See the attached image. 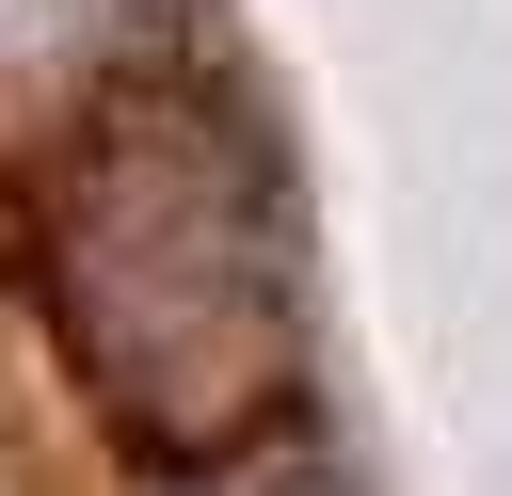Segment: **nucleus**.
I'll return each mask as SVG.
<instances>
[{
  "instance_id": "nucleus-1",
  "label": "nucleus",
  "mask_w": 512,
  "mask_h": 496,
  "mask_svg": "<svg viewBox=\"0 0 512 496\" xmlns=\"http://www.w3.org/2000/svg\"><path fill=\"white\" fill-rule=\"evenodd\" d=\"M64 336L144 448H224L288 384V176L224 96H128L48 224Z\"/></svg>"
},
{
  "instance_id": "nucleus-2",
  "label": "nucleus",
  "mask_w": 512,
  "mask_h": 496,
  "mask_svg": "<svg viewBox=\"0 0 512 496\" xmlns=\"http://www.w3.org/2000/svg\"><path fill=\"white\" fill-rule=\"evenodd\" d=\"M208 496H336L320 464H272V480H208Z\"/></svg>"
}]
</instances>
